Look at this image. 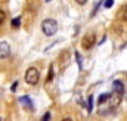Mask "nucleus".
<instances>
[{
  "label": "nucleus",
  "mask_w": 127,
  "mask_h": 121,
  "mask_svg": "<svg viewBox=\"0 0 127 121\" xmlns=\"http://www.w3.org/2000/svg\"><path fill=\"white\" fill-rule=\"evenodd\" d=\"M112 87H114L115 93H118V94H123V93H124V86H123V83H121L120 80H115V81L112 83Z\"/></svg>",
  "instance_id": "423d86ee"
},
{
  "label": "nucleus",
  "mask_w": 127,
  "mask_h": 121,
  "mask_svg": "<svg viewBox=\"0 0 127 121\" xmlns=\"http://www.w3.org/2000/svg\"><path fill=\"white\" fill-rule=\"evenodd\" d=\"M95 43H96V37H95V34H92V32H87L81 38V47L86 49V50H90L95 46Z\"/></svg>",
  "instance_id": "7ed1b4c3"
},
{
  "label": "nucleus",
  "mask_w": 127,
  "mask_h": 121,
  "mask_svg": "<svg viewBox=\"0 0 127 121\" xmlns=\"http://www.w3.org/2000/svg\"><path fill=\"white\" fill-rule=\"evenodd\" d=\"M19 102L27 108V109H34V106H32V102H31V99L28 97V96H21L19 97Z\"/></svg>",
  "instance_id": "39448f33"
},
{
  "label": "nucleus",
  "mask_w": 127,
  "mask_h": 121,
  "mask_svg": "<svg viewBox=\"0 0 127 121\" xmlns=\"http://www.w3.org/2000/svg\"><path fill=\"white\" fill-rule=\"evenodd\" d=\"M87 111H89V112L93 111V96H89V100H87Z\"/></svg>",
  "instance_id": "ddd939ff"
},
{
  "label": "nucleus",
  "mask_w": 127,
  "mask_h": 121,
  "mask_svg": "<svg viewBox=\"0 0 127 121\" xmlns=\"http://www.w3.org/2000/svg\"><path fill=\"white\" fill-rule=\"evenodd\" d=\"M50 120V112H46L44 115H43V118H41V121H49Z\"/></svg>",
  "instance_id": "2eb2a0df"
},
{
  "label": "nucleus",
  "mask_w": 127,
  "mask_h": 121,
  "mask_svg": "<svg viewBox=\"0 0 127 121\" xmlns=\"http://www.w3.org/2000/svg\"><path fill=\"white\" fill-rule=\"evenodd\" d=\"M53 65H50L49 66V75H47V78H46V83H50L52 80H53Z\"/></svg>",
  "instance_id": "9d476101"
},
{
  "label": "nucleus",
  "mask_w": 127,
  "mask_h": 121,
  "mask_svg": "<svg viewBox=\"0 0 127 121\" xmlns=\"http://www.w3.org/2000/svg\"><path fill=\"white\" fill-rule=\"evenodd\" d=\"M61 121H72L71 118H64V120H61Z\"/></svg>",
  "instance_id": "6ab92c4d"
},
{
  "label": "nucleus",
  "mask_w": 127,
  "mask_h": 121,
  "mask_svg": "<svg viewBox=\"0 0 127 121\" xmlns=\"http://www.w3.org/2000/svg\"><path fill=\"white\" fill-rule=\"evenodd\" d=\"M19 25H21V18H19V16L13 18V19H12V27H13V28H19Z\"/></svg>",
  "instance_id": "f8f14e48"
},
{
  "label": "nucleus",
  "mask_w": 127,
  "mask_h": 121,
  "mask_svg": "<svg viewBox=\"0 0 127 121\" xmlns=\"http://www.w3.org/2000/svg\"><path fill=\"white\" fill-rule=\"evenodd\" d=\"M4 19H6V13H4V10H0V25L4 22Z\"/></svg>",
  "instance_id": "4468645a"
},
{
  "label": "nucleus",
  "mask_w": 127,
  "mask_h": 121,
  "mask_svg": "<svg viewBox=\"0 0 127 121\" xmlns=\"http://www.w3.org/2000/svg\"><path fill=\"white\" fill-rule=\"evenodd\" d=\"M10 55V46L6 41H0V59H4Z\"/></svg>",
  "instance_id": "20e7f679"
},
{
  "label": "nucleus",
  "mask_w": 127,
  "mask_h": 121,
  "mask_svg": "<svg viewBox=\"0 0 127 121\" xmlns=\"http://www.w3.org/2000/svg\"><path fill=\"white\" fill-rule=\"evenodd\" d=\"M112 4H114V1H112V0H109V1H106V3H105V7H111Z\"/></svg>",
  "instance_id": "f3484780"
},
{
  "label": "nucleus",
  "mask_w": 127,
  "mask_h": 121,
  "mask_svg": "<svg viewBox=\"0 0 127 121\" xmlns=\"http://www.w3.org/2000/svg\"><path fill=\"white\" fill-rule=\"evenodd\" d=\"M109 96H111L109 93H102V94L99 96V99H97V103H99V105H103L106 100H109Z\"/></svg>",
  "instance_id": "6e6552de"
},
{
  "label": "nucleus",
  "mask_w": 127,
  "mask_h": 121,
  "mask_svg": "<svg viewBox=\"0 0 127 121\" xmlns=\"http://www.w3.org/2000/svg\"><path fill=\"white\" fill-rule=\"evenodd\" d=\"M0 121H6V120H4V118H1V117H0Z\"/></svg>",
  "instance_id": "aec40b11"
},
{
  "label": "nucleus",
  "mask_w": 127,
  "mask_h": 121,
  "mask_svg": "<svg viewBox=\"0 0 127 121\" xmlns=\"http://www.w3.org/2000/svg\"><path fill=\"white\" fill-rule=\"evenodd\" d=\"M120 18H121L123 21H127V4L123 6V9H121V12H120Z\"/></svg>",
  "instance_id": "9b49d317"
},
{
  "label": "nucleus",
  "mask_w": 127,
  "mask_h": 121,
  "mask_svg": "<svg viewBox=\"0 0 127 121\" xmlns=\"http://www.w3.org/2000/svg\"><path fill=\"white\" fill-rule=\"evenodd\" d=\"M77 3H78V4H84V3H86V0H77Z\"/></svg>",
  "instance_id": "a211bd4d"
},
{
  "label": "nucleus",
  "mask_w": 127,
  "mask_h": 121,
  "mask_svg": "<svg viewBox=\"0 0 127 121\" xmlns=\"http://www.w3.org/2000/svg\"><path fill=\"white\" fill-rule=\"evenodd\" d=\"M40 80V72L35 66H30L25 72V81L30 84V86H35Z\"/></svg>",
  "instance_id": "f03ea898"
},
{
  "label": "nucleus",
  "mask_w": 127,
  "mask_h": 121,
  "mask_svg": "<svg viewBox=\"0 0 127 121\" xmlns=\"http://www.w3.org/2000/svg\"><path fill=\"white\" fill-rule=\"evenodd\" d=\"M74 55H75V59H77V63H78V68L81 69V68H83V58H81L80 52H75Z\"/></svg>",
  "instance_id": "1a4fd4ad"
},
{
  "label": "nucleus",
  "mask_w": 127,
  "mask_h": 121,
  "mask_svg": "<svg viewBox=\"0 0 127 121\" xmlns=\"http://www.w3.org/2000/svg\"><path fill=\"white\" fill-rule=\"evenodd\" d=\"M16 89H18V81H15V83L12 84V87H10V90H12V91H15Z\"/></svg>",
  "instance_id": "dca6fc26"
},
{
  "label": "nucleus",
  "mask_w": 127,
  "mask_h": 121,
  "mask_svg": "<svg viewBox=\"0 0 127 121\" xmlns=\"http://www.w3.org/2000/svg\"><path fill=\"white\" fill-rule=\"evenodd\" d=\"M109 99H111V105H112V106H118V105H120V102H121V94L114 93V94H111V96H109Z\"/></svg>",
  "instance_id": "0eeeda50"
},
{
  "label": "nucleus",
  "mask_w": 127,
  "mask_h": 121,
  "mask_svg": "<svg viewBox=\"0 0 127 121\" xmlns=\"http://www.w3.org/2000/svg\"><path fill=\"white\" fill-rule=\"evenodd\" d=\"M41 30L43 32L47 35V37H50V35H55L56 34V31H58V22L55 21V19H44L43 22H41Z\"/></svg>",
  "instance_id": "f257e3e1"
}]
</instances>
